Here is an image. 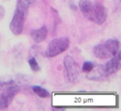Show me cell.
<instances>
[{"label": "cell", "instance_id": "obj_1", "mask_svg": "<svg viewBox=\"0 0 121 111\" xmlns=\"http://www.w3.org/2000/svg\"><path fill=\"white\" fill-rule=\"evenodd\" d=\"M79 8L82 14L90 21L102 24L107 18V12L104 7L98 4H94L89 0H79Z\"/></svg>", "mask_w": 121, "mask_h": 111}, {"label": "cell", "instance_id": "obj_2", "mask_svg": "<svg viewBox=\"0 0 121 111\" xmlns=\"http://www.w3.org/2000/svg\"><path fill=\"white\" fill-rule=\"evenodd\" d=\"M119 50V41L117 40H108L104 43L96 45L94 48V54L97 58L105 59L115 56Z\"/></svg>", "mask_w": 121, "mask_h": 111}, {"label": "cell", "instance_id": "obj_3", "mask_svg": "<svg viewBox=\"0 0 121 111\" xmlns=\"http://www.w3.org/2000/svg\"><path fill=\"white\" fill-rule=\"evenodd\" d=\"M69 46V40L66 37L55 39L50 41L48 44L46 51H45V56L48 57H53L56 56L62 52H64Z\"/></svg>", "mask_w": 121, "mask_h": 111}, {"label": "cell", "instance_id": "obj_4", "mask_svg": "<svg viewBox=\"0 0 121 111\" xmlns=\"http://www.w3.org/2000/svg\"><path fill=\"white\" fill-rule=\"evenodd\" d=\"M26 12H27L26 8H22L20 6H17L15 13L13 15V18H12L10 24H9V28L14 35H19L22 33Z\"/></svg>", "mask_w": 121, "mask_h": 111}, {"label": "cell", "instance_id": "obj_5", "mask_svg": "<svg viewBox=\"0 0 121 111\" xmlns=\"http://www.w3.org/2000/svg\"><path fill=\"white\" fill-rule=\"evenodd\" d=\"M63 63H64V67L66 69V71H67L69 80L72 81V82H76L78 80V76H79V68H78V65L76 63V61L74 60V58L71 57V56H66L64 57Z\"/></svg>", "mask_w": 121, "mask_h": 111}, {"label": "cell", "instance_id": "obj_6", "mask_svg": "<svg viewBox=\"0 0 121 111\" xmlns=\"http://www.w3.org/2000/svg\"><path fill=\"white\" fill-rule=\"evenodd\" d=\"M17 91H18V88L14 83L4 89V91L0 97V109H5L9 106V104L12 101V99L15 96Z\"/></svg>", "mask_w": 121, "mask_h": 111}, {"label": "cell", "instance_id": "obj_7", "mask_svg": "<svg viewBox=\"0 0 121 111\" xmlns=\"http://www.w3.org/2000/svg\"><path fill=\"white\" fill-rule=\"evenodd\" d=\"M120 67V54L117 53L115 56H112L111 60H109L104 66H101L100 72L103 75H110L115 72Z\"/></svg>", "mask_w": 121, "mask_h": 111}, {"label": "cell", "instance_id": "obj_8", "mask_svg": "<svg viewBox=\"0 0 121 111\" xmlns=\"http://www.w3.org/2000/svg\"><path fill=\"white\" fill-rule=\"evenodd\" d=\"M46 35H47V28H46L45 25H43L41 28L36 29V30H33L31 32V37H32V39L36 42L43 41L46 38Z\"/></svg>", "mask_w": 121, "mask_h": 111}, {"label": "cell", "instance_id": "obj_9", "mask_svg": "<svg viewBox=\"0 0 121 111\" xmlns=\"http://www.w3.org/2000/svg\"><path fill=\"white\" fill-rule=\"evenodd\" d=\"M32 90L34 91V93H36L38 96H40L42 98H46L49 96V92L46 89H44L43 87H41L39 86H33Z\"/></svg>", "mask_w": 121, "mask_h": 111}, {"label": "cell", "instance_id": "obj_10", "mask_svg": "<svg viewBox=\"0 0 121 111\" xmlns=\"http://www.w3.org/2000/svg\"><path fill=\"white\" fill-rule=\"evenodd\" d=\"M36 0H18V3H17V6H20L22 8H28Z\"/></svg>", "mask_w": 121, "mask_h": 111}, {"label": "cell", "instance_id": "obj_11", "mask_svg": "<svg viewBox=\"0 0 121 111\" xmlns=\"http://www.w3.org/2000/svg\"><path fill=\"white\" fill-rule=\"evenodd\" d=\"M28 64H29V66H30V68H31L32 71H39L40 67H39V65H38V63H37V61H36V59L34 57H31L28 60Z\"/></svg>", "mask_w": 121, "mask_h": 111}, {"label": "cell", "instance_id": "obj_12", "mask_svg": "<svg viewBox=\"0 0 121 111\" xmlns=\"http://www.w3.org/2000/svg\"><path fill=\"white\" fill-rule=\"evenodd\" d=\"M93 69H94V64L92 62H85L83 64V66H82V71H86V72L91 71Z\"/></svg>", "mask_w": 121, "mask_h": 111}, {"label": "cell", "instance_id": "obj_13", "mask_svg": "<svg viewBox=\"0 0 121 111\" xmlns=\"http://www.w3.org/2000/svg\"><path fill=\"white\" fill-rule=\"evenodd\" d=\"M13 84V82H1L0 83V90L1 89H5V88H7L8 87H9L10 85H12Z\"/></svg>", "mask_w": 121, "mask_h": 111}]
</instances>
